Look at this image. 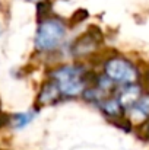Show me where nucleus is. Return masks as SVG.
<instances>
[{
    "label": "nucleus",
    "instance_id": "obj_1",
    "mask_svg": "<svg viewBox=\"0 0 149 150\" xmlns=\"http://www.w3.org/2000/svg\"><path fill=\"white\" fill-rule=\"evenodd\" d=\"M51 77L64 96H78L85 91V70L81 66H63L54 70Z\"/></svg>",
    "mask_w": 149,
    "mask_h": 150
},
{
    "label": "nucleus",
    "instance_id": "obj_2",
    "mask_svg": "<svg viewBox=\"0 0 149 150\" xmlns=\"http://www.w3.org/2000/svg\"><path fill=\"white\" fill-rule=\"evenodd\" d=\"M66 35V26L60 19L47 18L44 19L37 31L35 35V47L40 51H53L56 50Z\"/></svg>",
    "mask_w": 149,
    "mask_h": 150
},
{
    "label": "nucleus",
    "instance_id": "obj_3",
    "mask_svg": "<svg viewBox=\"0 0 149 150\" xmlns=\"http://www.w3.org/2000/svg\"><path fill=\"white\" fill-rule=\"evenodd\" d=\"M104 71L105 74L114 82L120 85H129L135 83L138 79V70L136 67L120 57H113L104 64Z\"/></svg>",
    "mask_w": 149,
    "mask_h": 150
},
{
    "label": "nucleus",
    "instance_id": "obj_4",
    "mask_svg": "<svg viewBox=\"0 0 149 150\" xmlns=\"http://www.w3.org/2000/svg\"><path fill=\"white\" fill-rule=\"evenodd\" d=\"M139 98H140V88L136 86V85H133V83L126 85L120 91V93L117 96V99L120 100V103L123 105V108H132L135 105V102L139 99Z\"/></svg>",
    "mask_w": 149,
    "mask_h": 150
},
{
    "label": "nucleus",
    "instance_id": "obj_5",
    "mask_svg": "<svg viewBox=\"0 0 149 150\" xmlns=\"http://www.w3.org/2000/svg\"><path fill=\"white\" fill-rule=\"evenodd\" d=\"M58 95H61V93H60V89H58L57 85L51 80L47 85L43 86V91H41V93H40V102H43V103L54 102V100L58 98Z\"/></svg>",
    "mask_w": 149,
    "mask_h": 150
},
{
    "label": "nucleus",
    "instance_id": "obj_6",
    "mask_svg": "<svg viewBox=\"0 0 149 150\" xmlns=\"http://www.w3.org/2000/svg\"><path fill=\"white\" fill-rule=\"evenodd\" d=\"M101 109L107 114V115H111V117H114V118H117V117H120L121 115V112H123V105L120 103V100L117 99V98H114V99H105L102 103H101Z\"/></svg>",
    "mask_w": 149,
    "mask_h": 150
},
{
    "label": "nucleus",
    "instance_id": "obj_7",
    "mask_svg": "<svg viewBox=\"0 0 149 150\" xmlns=\"http://www.w3.org/2000/svg\"><path fill=\"white\" fill-rule=\"evenodd\" d=\"M35 115H37V111H28V112H21V114L13 115V127L24 128L35 118Z\"/></svg>",
    "mask_w": 149,
    "mask_h": 150
},
{
    "label": "nucleus",
    "instance_id": "obj_8",
    "mask_svg": "<svg viewBox=\"0 0 149 150\" xmlns=\"http://www.w3.org/2000/svg\"><path fill=\"white\" fill-rule=\"evenodd\" d=\"M133 112H138L140 117H148L149 115V95L148 96H142L135 102V105L132 106Z\"/></svg>",
    "mask_w": 149,
    "mask_h": 150
},
{
    "label": "nucleus",
    "instance_id": "obj_9",
    "mask_svg": "<svg viewBox=\"0 0 149 150\" xmlns=\"http://www.w3.org/2000/svg\"><path fill=\"white\" fill-rule=\"evenodd\" d=\"M0 34H1V26H0Z\"/></svg>",
    "mask_w": 149,
    "mask_h": 150
}]
</instances>
